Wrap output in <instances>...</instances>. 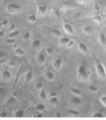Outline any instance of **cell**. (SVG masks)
I'll list each match as a JSON object with an SVG mask.
<instances>
[{
    "mask_svg": "<svg viewBox=\"0 0 106 120\" xmlns=\"http://www.w3.org/2000/svg\"><path fill=\"white\" fill-rule=\"evenodd\" d=\"M7 11L11 14H14V13H17L21 11V7L16 3H11L7 7Z\"/></svg>",
    "mask_w": 106,
    "mask_h": 120,
    "instance_id": "obj_3",
    "label": "cell"
},
{
    "mask_svg": "<svg viewBox=\"0 0 106 120\" xmlns=\"http://www.w3.org/2000/svg\"><path fill=\"white\" fill-rule=\"evenodd\" d=\"M100 101H101L102 104L106 107V96H102V97L100 98Z\"/></svg>",
    "mask_w": 106,
    "mask_h": 120,
    "instance_id": "obj_34",
    "label": "cell"
},
{
    "mask_svg": "<svg viewBox=\"0 0 106 120\" xmlns=\"http://www.w3.org/2000/svg\"><path fill=\"white\" fill-rule=\"evenodd\" d=\"M33 116H34L35 118H43V114H42V113H39V111H37V114H35Z\"/></svg>",
    "mask_w": 106,
    "mask_h": 120,
    "instance_id": "obj_38",
    "label": "cell"
},
{
    "mask_svg": "<svg viewBox=\"0 0 106 120\" xmlns=\"http://www.w3.org/2000/svg\"><path fill=\"white\" fill-rule=\"evenodd\" d=\"M78 49L84 54H86V53L88 52V46L85 43H83V42H79V44H78Z\"/></svg>",
    "mask_w": 106,
    "mask_h": 120,
    "instance_id": "obj_6",
    "label": "cell"
},
{
    "mask_svg": "<svg viewBox=\"0 0 106 120\" xmlns=\"http://www.w3.org/2000/svg\"><path fill=\"white\" fill-rule=\"evenodd\" d=\"M78 2H79V3H80V4H85L87 2V0H78Z\"/></svg>",
    "mask_w": 106,
    "mask_h": 120,
    "instance_id": "obj_42",
    "label": "cell"
},
{
    "mask_svg": "<svg viewBox=\"0 0 106 120\" xmlns=\"http://www.w3.org/2000/svg\"><path fill=\"white\" fill-rule=\"evenodd\" d=\"M73 45H74V41L72 40H69V42L67 44V47L68 48V49H70V48H72Z\"/></svg>",
    "mask_w": 106,
    "mask_h": 120,
    "instance_id": "obj_37",
    "label": "cell"
},
{
    "mask_svg": "<svg viewBox=\"0 0 106 120\" xmlns=\"http://www.w3.org/2000/svg\"><path fill=\"white\" fill-rule=\"evenodd\" d=\"M19 30H14L13 32H10V35H9V38H14L17 36H19Z\"/></svg>",
    "mask_w": 106,
    "mask_h": 120,
    "instance_id": "obj_22",
    "label": "cell"
},
{
    "mask_svg": "<svg viewBox=\"0 0 106 120\" xmlns=\"http://www.w3.org/2000/svg\"><path fill=\"white\" fill-rule=\"evenodd\" d=\"M93 21L96 23H102L101 16L99 15H93Z\"/></svg>",
    "mask_w": 106,
    "mask_h": 120,
    "instance_id": "obj_16",
    "label": "cell"
},
{
    "mask_svg": "<svg viewBox=\"0 0 106 120\" xmlns=\"http://www.w3.org/2000/svg\"><path fill=\"white\" fill-rule=\"evenodd\" d=\"M84 32L85 33V34H91V33L92 32V29L91 27H89V26H87V27H85V28H84Z\"/></svg>",
    "mask_w": 106,
    "mask_h": 120,
    "instance_id": "obj_23",
    "label": "cell"
},
{
    "mask_svg": "<svg viewBox=\"0 0 106 120\" xmlns=\"http://www.w3.org/2000/svg\"><path fill=\"white\" fill-rule=\"evenodd\" d=\"M89 90H90L91 92H93V93H96L98 91L97 87H96L95 86H89Z\"/></svg>",
    "mask_w": 106,
    "mask_h": 120,
    "instance_id": "obj_31",
    "label": "cell"
},
{
    "mask_svg": "<svg viewBox=\"0 0 106 120\" xmlns=\"http://www.w3.org/2000/svg\"><path fill=\"white\" fill-rule=\"evenodd\" d=\"M9 32H13V31L14 30H16V27H15V25L14 24H11L10 25V27H9Z\"/></svg>",
    "mask_w": 106,
    "mask_h": 120,
    "instance_id": "obj_36",
    "label": "cell"
},
{
    "mask_svg": "<svg viewBox=\"0 0 106 120\" xmlns=\"http://www.w3.org/2000/svg\"><path fill=\"white\" fill-rule=\"evenodd\" d=\"M70 7H71V3H67V2H66V3H62V5L60 6V8L63 9L64 11L67 10V9H69Z\"/></svg>",
    "mask_w": 106,
    "mask_h": 120,
    "instance_id": "obj_17",
    "label": "cell"
},
{
    "mask_svg": "<svg viewBox=\"0 0 106 120\" xmlns=\"http://www.w3.org/2000/svg\"><path fill=\"white\" fill-rule=\"evenodd\" d=\"M14 54L18 56H24L25 52L21 48H17V49L14 50Z\"/></svg>",
    "mask_w": 106,
    "mask_h": 120,
    "instance_id": "obj_13",
    "label": "cell"
},
{
    "mask_svg": "<svg viewBox=\"0 0 106 120\" xmlns=\"http://www.w3.org/2000/svg\"><path fill=\"white\" fill-rule=\"evenodd\" d=\"M32 81V72H28L26 75V82H30Z\"/></svg>",
    "mask_w": 106,
    "mask_h": 120,
    "instance_id": "obj_26",
    "label": "cell"
},
{
    "mask_svg": "<svg viewBox=\"0 0 106 120\" xmlns=\"http://www.w3.org/2000/svg\"><path fill=\"white\" fill-rule=\"evenodd\" d=\"M63 29H64V32L66 33L67 35H69V36L72 35L73 32H74L73 27H72V25L69 24V23H64V24L63 25Z\"/></svg>",
    "mask_w": 106,
    "mask_h": 120,
    "instance_id": "obj_4",
    "label": "cell"
},
{
    "mask_svg": "<svg viewBox=\"0 0 106 120\" xmlns=\"http://www.w3.org/2000/svg\"><path fill=\"white\" fill-rule=\"evenodd\" d=\"M70 90H71V92H72L73 94L76 95V96H81L82 95V92L80 91L79 89H77V88L72 87V88H71Z\"/></svg>",
    "mask_w": 106,
    "mask_h": 120,
    "instance_id": "obj_14",
    "label": "cell"
},
{
    "mask_svg": "<svg viewBox=\"0 0 106 120\" xmlns=\"http://www.w3.org/2000/svg\"><path fill=\"white\" fill-rule=\"evenodd\" d=\"M46 77L48 81L54 80V75H53V73H51V72H47V73H46Z\"/></svg>",
    "mask_w": 106,
    "mask_h": 120,
    "instance_id": "obj_24",
    "label": "cell"
},
{
    "mask_svg": "<svg viewBox=\"0 0 106 120\" xmlns=\"http://www.w3.org/2000/svg\"><path fill=\"white\" fill-rule=\"evenodd\" d=\"M43 86V83H42L41 82H37L35 84V89L37 90H42Z\"/></svg>",
    "mask_w": 106,
    "mask_h": 120,
    "instance_id": "obj_29",
    "label": "cell"
},
{
    "mask_svg": "<svg viewBox=\"0 0 106 120\" xmlns=\"http://www.w3.org/2000/svg\"><path fill=\"white\" fill-rule=\"evenodd\" d=\"M39 98L41 99V100L43 101H45L47 99V94L45 91H43V90H41L39 93Z\"/></svg>",
    "mask_w": 106,
    "mask_h": 120,
    "instance_id": "obj_21",
    "label": "cell"
},
{
    "mask_svg": "<svg viewBox=\"0 0 106 120\" xmlns=\"http://www.w3.org/2000/svg\"><path fill=\"white\" fill-rule=\"evenodd\" d=\"M27 20L32 23H35L36 22H37L38 19L35 15H29L27 16Z\"/></svg>",
    "mask_w": 106,
    "mask_h": 120,
    "instance_id": "obj_11",
    "label": "cell"
},
{
    "mask_svg": "<svg viewBox=\"0 0 106 120\" xmlns=\"http://www.w3.org/2000/svg\"><path fill=\"white\" fill-rule=\"evenodd\" d=\"M6 42L7 44H14L15 43V40H14V38H9V39H7V40H6Z\"/></svg>",
    "mask_w": 106,
    "mask_h": 120,
    "instance_id": "obj_35",
    "label": "cell"
},
{
    "mask_svg": "<svg viewBox=\"0 0 106 120\" xmlns=\"http://www.w3.org/2000/svg\"><path fill=\"white\" fill-rule=\"evenodd\" d=\"M46 61V58H45V56L43 54H40L39 57H38V63L39 64H43Z\"/></svg>",
    "mask_w": 106,
    "mask_h": 120,
    "instance_id": "obj_15",
    "label": "cell"
},
{
    "mask_svg": "<svg viewBox=\"0 0 106 120\" xmlns=\"http://www.w3.org/2000/svg\"><path fill=\"white\" fill-rule=\"evenodd\" d=\"M68 113H69V114H71L72 116H74V117L80 115V112L78 111V110H73V109H70V110H68Z\"/></svg>",
    "mask_w": 106,
    "mask_h": 120,
    "instance_id": "obj_18",
    "label": "cell"
},
{
    "mask_svg": "<svg viewBox=\"0 0 106 120\" xmlns=\"http://www.w3.org/2000/svg\"><path fill=\"white\" fill-rule=\"evenodd\" d=\"M62 64H63V60H62V59L57 58L56 60H55L54 64H53L54 69L56 70H60V68L62 67Z\"/></svg>",
    "mask_w": 106,
    "mask_h": 120,
    "instance_id": "obj_8",
    "label": "cell"
},
{
    "mask_svg": "<svg viewBox=\"0 0 106 120\" xmlns=\"http://www.w3.org/2000/svg\"><path fill=\"white\" fill-rule=\"evenodd\" d=\"M45 110V106L43 104H37L35 106V110L36 111H39V112H42Z\"/></svg>",
    "mask_w": 106,
    "mask_h": 120,
    "instance_id": "obj_19",
    "label": "cell"
},
{
    "mask_svg": "<svg viewBox=\"0 0 106 120\" xmlns=\"http://www.w3.org/2000/svg\"><path fill=\"white\" fill-rule=\"evenodd\" d=\"M30 37H31V33L28 32H25L24 34L23 35V40H29V39H30Z\"/></svg>",
    "mask_w": 106,
    "mask_h": 120,
    "instance_id": "obj_30",
    "label": "cell"
},
{
    "mask_svg": "<svg viewBox=\"0 0 106 120\" xmlns=\"http://www.w3.org/2000/svg\"><path fill=\"white\" fill-rule=\"evenodd\" d=\"M105 117V115H104L102 113H100V112H97V113H95L94 114L92 115V118H95V119H98V118H104Z\"/></svg>",
    "mask_w": 106,
    "mask_h": 120,
    "instance_id": "obj_28",
    "label": "cell"
},
{
    "mask_svg": "<svg viewBox=\"0 0 106 120\" xmlns=\"http://www.w3.org/2000/svg\"><path fill=\"white\" fill-rule=\"evenodd\" d=\"M98 40H99L100 44H101L103 47H105L106 46V36L104 33H101V34L99 36V38H98Z\"/></svg>",
    "mask_w": 106,
    "mask_h": 120,
    "instance_id": "obj_10",
    "label": "cell"
},
{
    "mask_svg": "<svg viewBox=\"0 0 106 120\" xmlns=\"http://www.w3.org/2000/svg\"><path fill=\"white\" fill-rule=\"evenodd\" d=\"M49 96H50V98L51 97H56L57 94H56V93H55V92H52V93H50Z\"/></svg>",
    "mask_w": 106,
    "mask_h": 120,
    "instance_id": "obj_41",
    "label": "cell"
},
{
    "mask_svg": "<svg viewBox=\"0 0 106 120\" xmlns=\"http://www.w3.org/2000/svg\"><path fill=\"white\" fill-rule=\"evenodd\" d=\"M8 64H9V66H10V67H11V68H13V67L15 66V63H14V61H10Z\"/></svg>",
    "mask_w": 106,
    "mask_h": 120,
    "instance_id": "obj_40",
    "label": "cell"
},
{
    "mask_svg": "<svg viewBox=\"0 0 106 120\" xmlns=\"http://www.w3.org/2000/svg\"><path fill=\"white\" fill-rule=\"evenodd\" d=\"M9 21L7 19H4V20H2L1 21V27H6V26L8 25Z\"/></svg>",
    "mask_w": 106,
    "mask_h": 120,
    "instance_id": "obj_33",
    "label": "cell"
},
{
    "mask_svg": "<svg viewBox=\"0 0 106 120\" xmlns=\"http://www.w3.org/2000/svg\"><path fill=\"white\" fill-rule=\"evenodd\" d=\"M89 77V71L85 64H81L77 69V77L80 82H85Z\"/></svg>",
    "mask_w": 106,
    "mask_h": 120,
    "instance_id": "obj_1",
    "label": "cell"
},
{
    "mask_svg": "<svg viewBox=\"0 0 106 120\" xmlns=\"http://www.w3.org/2000/svg\"><path fill=\"white\" fill-rule=\"evenodd\" d=\"M70 39L66 37V36H63V37H60V44L61 45H67V43L69 42Z\"/></svg>",
    "mask_w": 106,
    "mask_h": 120,
    "instance_id": "obj_12",
    "label": "cell"
},
{
    "mask_svg": "<svg viewBox=\"0 0 106 120\" xmlns=\"http://www.w3.org/2000/svg\"><path fill=\"white\" fill-rule=\"evenodd\" d=\"M105 74H106V65H105Z\"/></svg>",
    "mask_w": 106,
    "mask_h": 120,
    "instance_id": "obj_45",
    "label": "cell"
},
{
    "mask_svg": "<svg viewBox=\"0 0 106 120\" xmlns=\"http://www.w3.org/2000/svg\"><path fill=\"white\" fill-rule=\"evenodd\" d=\"M23 111L22 110H18L16 111L15 114H14V117L15 118H23Z\"/></svg>",
    "mask_w": 106,
    "mask_h": 120,
    "instance_id": "obj_25",
    "label": "cell"
},
{
    "mask_svg": "<svg viewBox=\"0 0 106 120\" xmlns=\"http://www.w3.org/2000/svg\"><path fill=\"white\" fill-rule=\"evenodd\" d=\"M0 34H1V37H3V36H4L5 33H4V32H3V31H1V32H0Z\"/></svg>",
    "mask_w": 106,
    "mask_h": 120,
    "instance_id": "obj_44",
    "label": "cell"
},
{
    "mask_svg": "<svg viewBox=\"0 0 106 120\" xmlns=\"http://www.w3.org/2000/svg\"><path fill=\"white\" fill-rule=\"evenodd\" d=\"M52 33H54L55 36H61V32H60L58 29H53Z\"/></svg>",
    "mask_w": 106,
    "mask_h": 120,
    "instance_id": "obj_32",
    "label": "cell"
},
{
    "mask_svg": "<svg viewBox=\"0 0 106 120\" xmlns=\"http://www.w3.org/2000/svg\"><path fill=\"white\" fill-rule=\"evenodd\" d=\"M0 117L1 118H5V117H7V114L4 113V112H2L1 114H0Z\"/></svg>",
    "mask_w": 106,
    "mask_h": 120,
    "instance_id": "obj_43",
    "label": "cell"
},
{
    "mask_svg": "<svg viewBox=\"0 0 106 120\" xmlns=\"http://www.w3.org/2000/svg\"><path fill=\"white\" fill-rule=\"evenodd\" d=\"M70 103H71V105L73 106H79L81 105V101H80V99L79 98L75 97V98H73L71 99Z\"/></svg>",
    "mask_w": 106,
    "mask_h": 120,
    "instance_id": "obj_9",
    "label": "cell"
},
{
    "mask_svg": "<svg viewBox=\"0 0 106 120\" xmlns=\"http://www.w3.org/2000/svg\"><path fill=\"white\" fill-rule=\"evenodd\" d=\"M47 12V5H39L37 7V14L39 15H44Z\"/></svg>",
    "mask_w": 106,
    "mask_h": 120,
    "instance_id": "obj_5",
    "label": "cell"
},
{
    "mask_svg": "<svg viewBox=\"0 0 106 120\" xmlns=\"http://www.w3.org/2000/svg\"><path fill=\"white\" fill-rule=\"evenodd\" d=\"M46 52H47V53L48 55H52V52H53V50H52V48H47V49H46Z\"/></svg>",
    "mask_w": 106,
    "mask_h": 120,
    "instance_id": "obj_39",
    "label": "cell"
},
{
    "mask_svg": "<svg viewBox=\"0 0 106 120\" xmlns=\"http://www.w3.org/2000/svg\"><path fill=\"white\" fill-rule=\"evenodd\" d=\"M40 40H35L33 41V43H32V47L34 48V49H39L40 47Z\"/></svg>",
    "mask_w": 106,
    "mask_h": 120,
    "instance_id": "obj_20",
    "label": "cell"
},
{
    "mask_svg": "<svg viewBox=\"0 0 106 120\" xmlns=\"http://www.w3.org/2000/svg\"><path fill=\"white\" fill-rule=\"evenodd\" d=\"M96 68V72H97L98 76L100 77H101V78H105L106 74H105V65L100 63V62H97Z\"/></svg>",
    "mask_w": 106,
    "mask_h": 120,
    "instance_id": "obj_2",
    "label": "cell"
},
{
    "mask_svg": "<svg viewBox=\"0 0 106 120\" xmlns=\"http://www.w3.org/2000/svg\"><path fill=\"white\" fill-rule=\"evenodd\" d=\"M58 101H59V100H58V98L57 96L56 97H51L50 98V102L52 103V104H57Z\"/></svg>",
    "mask_w": 106,
    "mask_h": 120,
    "instance_id": "obj_27",
    "label": "cell"
},
{
    "mask_svg": "<svg viewBox=\"0 0 106 120\" xmlns=\"http://www.w3.org/2000/svg\"><path fill=\"white\" fill-rule=\"evenodd\" d=\"M11 72H9L8 70H4V71L3 72V73H2V78H3V80L5 81V82L9 81L11 79Z\"/></svg>",
    "mask_w": 106,
    "mask_h": 120,
    "instance_id": "obj_7",
    "label": "cell"
}]
</instances>
